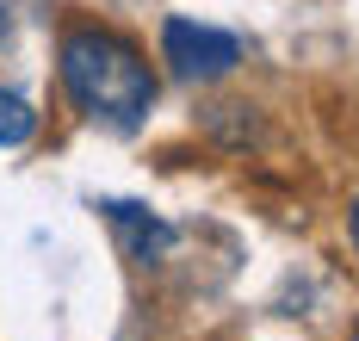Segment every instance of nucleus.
Masks as SVG:
<instances>
[{"label":"nucleus","instance_id":"39448f33","mask_svg":"<svg viewBox=\"0 0 359 341\" xmlns=\"http://www.w3.org/2000/svg\"><path fill=\"white\" fill-rule=\"evenodd\" d=\"M6 32H13V13H6V6H0V38H6Z\"/></svg>","mask_w":359,"mask_h":341},{"label":"nucleus","instance_id":"20e7f679","mask_svg":"<svg viewBox=\"0 0 359 341\" xmlns=\"http://www.w3.org/2000/svg\"><path fill=\"white\" fill-rule=\"evenodd\" d=\"M32 131H37V112L19 100V93H0V149L32 143Z\"/></svg>","mask_w":359,"mask_h":341},{"label":"nucleus","instance_id":"7ed1b4c3","mask_svg":"<svg viewBox=\"0 0 359 341\" xmlns=\"http://www.w3.org/2000/svg\"><path fill=\"white\" fill-rule=\"evenodd\" d=\"M106 218H111V229H118V248H124V255H130L137 267L161 261V255L174 248V229L161 224V218H149L143 205H130V199H111V205H106Z\"/></svg>","mask_w":359,"mask_h":341},{"label":"nucleus","instance_id":"f257e3e1","mask_svg":"<svg viewBox=\"0 0 359 341\" xmlns=\"http://www.w3.org/2000/svg\"><path fill=\"white\" fill-rule=\"evenodd\" d=\"M56 62H62V93L74 100V112H87L93 124H111V131L143 124L149 100H155V75L130 38L81 19L62 32Z\"/></svg>","mask_w":359,"mask_h":341},{"label":"nucleus","instance_id":"0eeeda50","mask_svg":"<svg viewBox=\"0 0 359 341\" xmlns=\"http://www.w3.org/2000/svg\"><path fill=\"white\" fill-rule=\"evenodd\" d=\"M353 341H359V329H353Z\"/></svg>","mask_w":359,"mask_h":341},{"label":"nucleus","instance_id":"f03ea898","mask_svg":"<svg viewBox=\"0 0 359 341\" xmlns=\"http://www.w3.org/2000/svg\"><path fill=\"white\" fill-rule=\"evenodd\" d=\"M161 56L174 62L180 81H217L242 62V44L217 25H198V19H168L161 25Z\"/></svg>","mask_w":359,"mask_h":341},{"label":"nucleus","instance_id":"423d86ee","mask_svg":"<svg viewBox=\"0 0 359 341\" xmlns=\"http://www.w3.org/2000/svg\"><path fill=\"white\" fill-rule=\"evenodd\" d=\"M353 242H359V192H353Z\"/></svg>","mask_w":359,"mask_h":341}]
</instances>
